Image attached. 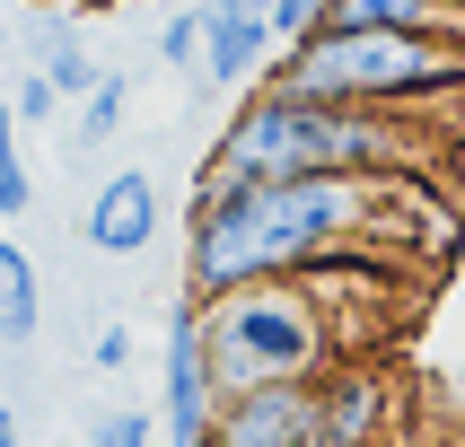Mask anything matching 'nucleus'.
<instances>
[{
	"label": "nucleus",
	"instance_id": "obj_10",
	"mask_svg": "<svg viewBox=\"0 0 465 447\" xmlns=\"http://www.w3.org/2000/svg\"><path fill=\"white\" fill-rule=\"evenodd\" d=\"M132 114V79L124 71H105L88 97H79V123H71V158H97L105 141H114V123Z\"/></svg>",
	"mask_w": 465,
	"mask_h": 447
},
{
	"label": "nucleus",
	"instance_id": "obj_9",
	"mask_svg": "<svg viewBox=\"0 0 465 447\" xmlns=\"http://www.w3.org/2000/svg\"><path fill=\"white\" fill-rule=\"evenodd\" d=\"M45 325V289H35V263H26L18 237H0V342H35Z\"/></svg>",
	"mask_w": 465,
	"mask_h": 447
},
{
	"label": "nucleus",
	"instance_id": "obj_22",
	"mask_svg": "<svg viewBox=\"0 0 465 447\" xmlns=\"http://www.w3.org/2000/svg\"><path fill=\"white\" fill-rule=\"evenodd\" d=\"M308 447H325V439H308Z\"/></svg>",
	"mask_w": 465,
	"mask_h": 447
},
{
	"label": "nucleus",
	"instance_id": "obj_11",
	"mask_svg": "<svg viewBox=\"0 0 465 447\" xmlns=\"http://www.w3.org/2000/svg\"><path fill=\"white\" fill-rule=\"evenodd\" d=\"M18 105L0 97V219H26L35 210V176H26V150H18Z\"/></svg>",
	"mask_w": 465,
	"mask_h": 447
},
{
	"label": "nucleus",
	"instance_id": "obj_8",
	"mask_svg": "<svg viewBox=\"0 0 465 447\" xmlns=\"http://www.w3.org/2000/svg\"><path fill=\"white\" fill-rule=\"evenodd\" d=\"M387 386L378 377H361V368H334L325 377V421H316V439L325 447H378V430H387Z\"/></svg>",
	"mask_w": 465,
	"mask_h": 447
},
{
	"label": "nucleus",
	"instance_id": "obj_12",
	"mask_svg": "<svg viewBox=\"0 0 465 447\" xmlns=\"http://www.w3.org/2000/svg\"><path fill=\"white\" fill-rule=\"evenodd\" d=\"M158 62H167L176 79H193V62H211V18H203V0L176 9V18H158Z\"/></svg>",
	"mask_w": 465,
	"mask_h": 447
},
{
	"label": "nucleus",
	"instance_id": "obj_20",
	"mask_svg": "<svg viewBox=\"0 0 465 447\" xmlns=\"http://www.w3.org/2000/svg\"><path fill=\"white\" fill-rule=\"evenodd\" d=\"M0 447H18V430H0Z\"/></svg>",
	"mask_w": 465,
	"mask_h": 447
},
{
	"label": "nucleus",
	"instance_id": "obj_7",
	"mask_svg": "<svg viewBox=\"0 0 465 447\" xmlns=\"http://www.w3.org/2000/svg\"><path fill=\"white\" fill-rule=\"evenodd\" d=\"M79 237H88L97 255H141L158 237V184L141 176V167L105 176L97 193H88V210H79Z\"/></svg>",
	"mask_w": 465,
	"mask_h": 447
},
{
	"label": "nucleus",
	"instance_id": "obj_6",
	"mask_svg": "<svg viewBox=\"0 0 465 447\" xmlns=\"http://www.w3.org/2000/svg\"><path fill=\"white\" fill-rule=\"evenodd\" d=\"M316 421H325V377H272V386H237L203 447H308Z\"/></svg>",
	"mask_w": 465,
	"mask_h": 447
},
{
	"label": "nucleus",
	"instance_id": "obj_14",
	"mask_svg": "<svg viewBox=\"0 0 465 447\" xmlns=\"http://www.w3.org/2000/svg\"><path fill=\"white\" fill-rule=\"evenodd\" d=\"M9 105H18V123L35 131V123H53V105H62V88H53V71L45 62H35V71L18 79V88H9Z\"/></svg>",
	"mask_w": 465,
	"mask_h": 447
},
{
	"label": "nucleus",
	"instance_id": "obj_18",
	"mask_svg": "<svg viewBox=\"0 0 465 447\" xmlns=\"http://www.w3.org/2000/svg\"><path fill=\"white\" fill-rule=\"evenodd\" d=\"M79 9H88V18H97V9H132V0H79Z\"/></svg>",
	"mask_w": 465,
	"mask_h": 447
},
{
	"label": "nucleus",
	"instance_id": "obj_2",
	"mask_svg": "<svg viewBox=\"0 0 465 447\" xmlns=\"http://www.w3.org/2000/svg\"><path fill=\"white\" fill-rule=\"evenodd\" d=\"M421 158V131L395 105H351V97H308L255 79L229 131L211 141L203 176L263 184V176H404Z\"/></svg>",
	"mask_w": 465,
	"mask_h": 447
},
{
	"label": "nucleus",
	"instance_id": "obj_1",
	"mask_svg": "<svg viewBox=\"0 0 465 447\" xmlns=\"http://www.w3.org/2000/svg\"><path fill=\"white\" fill-rule=\"evenodd\" d=\"M387 176H193L184 202V289L229 298L246 281H290L316 255H334L342 237L369 228V193Z\"/></svg>",
	"mask_w": 465,
	"mask_h": 447
},
{
	"label": "nucleus",
	"instance_id": "obj_5",
	"mask_svg": "<svg viewBox=\"0 0 465 447\" xmlns=\"http://www.w3.org/2000/svg\"><path fill=\"white\" fill-rule=\"evenodd\" d=\"M220 403H229V386H220V360H211V307L184 289L167 307V342H158V439L203 447Z\"/></svg>",
	"mask_w": 465,
	"mask_h": 447
},
{
	"label": "nucleus",
	"instance_id": "obj_4",
	"mask_svg": "<svg viewBox=\"0 0 465 447\" xmlns=\"http://www.w3.org/2000/svg\"><path fill=\"white\" fill-rule=\"evenodd\" d=\"M211 307V360H220V386H272V377H325L334 360V334L299 281H246L229 298H203Z\"/></svg>",
	"mask_w": 465,
	"mask_h": 447
},
{
	"label": "nucleus",
	"instance_id": "obj_17",
	"mask_svg": "<svg viewBox=\"0 0 465 447\" xmlns=\"http://www.w3.org/2000/svg\"><path fill=\"white\" fill-rule=\"evenodd\" d=\"M88 368H105V377L132 368V334H124V325H97V334H88Z\"/></svg>",
	"mask_w": 465,
	"mask_h": 447
},
{
	"label": "nucleus",
	"instance_id": "obj_16",
	"mask_svg": "<svg viewBox=\"0 0 465 447\" xmlns=\"http://www.w3.org/2000/svg\"><path fill=\"white\" fill-rule=\"evenodd\" d=\"M45 71H53V88H62V97H88V88H97V79H105V71H97V62H88V53H79V44H71V53H53Z\"/></svg>",
	"mask_w": 465,
	"mask_h": 447
},
{
	"label": "nucleus",
	"instance_id": "obj_13",
	"mask_svg": "<svg viewBox=\"0 0 465 447\" xmlns=\"http://www.w3.org/2000/svg\"><path fill=\"white\" fill-rule=\"evenodd\" d=\"M150 439H158V413H132V403L88 413V447H150Z\"/></svg>",
	"mask_w": 465,
	"mask_h": 447
},
{
	"label": "nucleus",
	"instance_id": "obj_3",
	"mask_svg": "<svg viewBox=\"0 0 465 447\" xmlns=\"http://www.w3.org/2000/svg\"><path fill=\"white\" fill-rule=\"evenodd\" d=\"M272 88H308V97H351V105H440L465 97V44L457 35H387V26H316L308 44L272 62Z\"/></svg>",
	"mask_w": 465,
	"mask_h": 447
},
{
	"label": "nucleus",
	"instance_id": "obj_21",
	"mask_svg": "<svg viewBox=\"0 0 465 447\" xmlns=\"http://www.w3.org/2000/svg\"><path fill=\"white\" fill-rule=\"evenodd\" d=\"M0 53H9V35H0Z\"/></svg>",
	"mask_w": 465,
	"mask_h": 447
},
{
	"label": "nucleus",
	"instance_id": "obj_15",
	"mask_svg": "<svg viewBox=\"0 0 465 447\" xmlns=\"http://www.w3.org/2000/svg\"><path fill=\"white\" fill-rule=\"evenodd\" d=\"M334 18V0H272V26H282V53L290 44H308L316 26Z\"/></svg>",
	"mask_w": 465,
	"mask_h": 447
},
{
	"label": "nucleus",
	"instance_id": "obj_19",
	"mask_svg": "<svg viewBox=\"0 0 465 447\" xmlns=\"http://www.w3.org/2000/svg\"><path fill=\"white\" fill-rule=\"evenodd\" d=\"M0 430H18V413H9V394H0Z\"/></svg>",
	"mask_w": 465,
	"mask_h": 447
}]
</instances>
